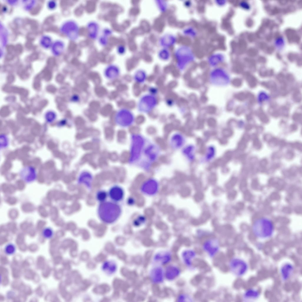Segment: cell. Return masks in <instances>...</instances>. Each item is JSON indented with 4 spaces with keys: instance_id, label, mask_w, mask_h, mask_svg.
Returning a JSON list of instances; mask_svg holds the SVG:
<instances>
[{
    "instance_id": "38",
    "label": "cell",
    "mask_w": 302,
    "mask_h": 302,
    "mask_svg": "<svg viewBox=\"0 0 302 302\" xmlns=\"http://www.w3.org/2000/svg\"><path fill=\"white\" fill-rule=\"evenodd\" d=\"M128 202L129 204H131L132 205L134 203V199H133L132 198H130V199L129 200Z\"/></svg>"
},
{
    "instance_id": "32",
    "label": "cell",
    "mask_w": 302,
    "mask_h": 302,
    "mask_svg": "<svg viewBox=\"0 0 302 302\" xmlns=\"http://www.w3.org/2000/svg\"><path fill=\"white\" fill-rule=\"evenodd\" d=\"M103 269L110 273H113L116 269V266L114 263L109 262L104 263L103 266Z\"/></svg>"
},
{
    "instance_id": "17",
    "label": "cell",
    "mask_w": 302,
    "mask_h": 302,
    "mask_svg": "<svg viewBox=\"0 0 302 302\" xmlns=\"http://www.w3.org/2000/svg\"><path fill=\"white\" fill-rule=\"evenodd\" d=\"M196 255L195 252L192 250H188L184 251L182 257L185 264L188 266L190 267L192 265V260Z\"/></svg>"
},
{
    "instance_id": "21",
    "label": "cell",
    "mask_w": 302,
    "mask_h": 302,
    "mask_svg": "<svg viewBox=\"0 0 302 302\" xmlns=\"http://www.w3.org/2000/svg\"><path fill=\"white\" fill-rule=\"evenodd\" d=\"M64 45L63 42L58 41L53 44L52 50L53 54L55 56L60 55L63 51Z\"/></svg>"
},
{
    "instance_id": "19",
    "label": "cell",
    "mask_w": 302,
    "mask_h": 302,
    "mask_svg": "<svg viewBox=\"0 0 302 302\" xmlns=\"http://www.w3.org/2000/svg\"><path fill=\"white\" fill-rule=\"evenodd\" d=\"M260 296V293L257 290L254 289H249L246 290L243 295L244 298L245 300H254Z\"/></svg>"
},
{
    "instance_id": "4",
    "label": "cell",
    "mask_w": 302,
    "mask_h": 302,
    "mask_svg": "<svg viewBox=\"0 0 302 302\" xmlns=\"http://www.w3.org/2000/svg\"><path fill=\"white\" fill-rule=\"evenodd\" d=\"M146 141V139L143 137L139 134L132 136L129 160L131 163H137Z\"/></svg>"
},
{
    "instance_id": "36",
    "label": "cell",
    "mask_w": 302,
    "mask_h": 302,
    "mask_svg": "<svg viewBox=\"0 0 302 302\" xmlns=\"http://www.w3.org/2000/svg\"><path fill=\"white\" fill-rule=\"evenodd\" d=\"M56 6V4L55 1L53 0L50 1L48 3L47 6L48 8L50 9H54Z\"/></svg>"
},
{
    "instance_id": "20",
    "label": "cell",
    "mask_w": 302,
    "mask_h": 302,
    "mask_svg": "<svg viewBox=\"0 0 302 302\" xmlns=\"http://www.w3.org/2000/svg\"><path fill=\"white\" fill-rule=\"evenodd\" d=\"M89 35L90 38L95 39L97 37L99 31V26L95 22H91L88 25Z\"/></svg>"
},
{
    "instance_id": "24",
    "label": "cell",
    "mask_w": 302,
    "mask_h": 302,
    "mask_svg": "<svg viewBox=\"0 0 302 302\" xmlns=\"http://www.w3.org/2000/svg\"><path fill=\"white\" fill-rule=\"evenodd\" d=\"M0 40L3 47H5L7 43L8 33L6 29L0 24Z\"/></svg>"
},
{
    "instance_id": "18",
    "label": "cell",
    "mask_w": 302,
    "mask_h": 302,
    "mask_svg": "<svg viewBox=\"0 0 302 302\" xmlns=\"http://www.w3.org/2000/svg\"><path fill=\"white\" fill-rule=\"evenodd\" d=\"M196 149L192 145L186 146L183 149V153L185 157L190 161L193 160L195 157Z\"/></svg>"
},
{
    "instance_id": "28",
    "label": "cell",
    "mask_w": 302,
    "mask_h": 302,
    "mask_svg": "<svg viewBox=\"0 0 302 302\" xmlns=\"http://www.w3.org/2000/svg\"><path fill=\"white\" fill-rule=\"evenodd\" d=\"M40 43L42 47L45 48H48L51 46L52 40L49 37L44 36L41 39Z\"/></svg>"
},
{
    "instance_id": "23",
    "label": "cell",
    "mask_w": 302,
    "mask_h": 302,
    "mask_svg": "<svg viewBox=\"0 0 302 302\" xmlns=\"http://www.w3.org/2000/svg\"><path fill=\"white\" fill-rule=\"evenodd\" d=\"M92 180V177L90 175L88 174L84 176L81 175L78 179V183L84 184L88 189L90 190L91 188Z\"/></svg>"
},
{
    "instance_id": "7",
    "label": "cell",
    "mask_w": 302,
    "mask_h": 302,
    "mask_svg": "<svg viewBox=\"0 0 302 302\" xmlns=\"http://www.w3.org/2000/svg\"><path fill=\"white\" fill-rule=\"evenodd\" d=\"M60 31L71 40H75L78 37V26L74 21H70L65 22L61 26Z\"/></svg>"
},
{
    "instance_id": "9",
    "label": "cell",
    "mask_w": 302,
    "mask_h": 302,
    "mask_svg": "<svg viewBox=\"0 0 302 302\" xmlns=\"http://www.w3.org/2000/svg\"><path fill=\"white\" fill-rule=\"evenodd\" d=\"M229 266L232 272L237 276H241L244 274L248 268L246 263L238 258L232 259L229 262Z\"/></svg>"
},
{
    "instance_id": "8",
    "label": "cell",
    "mask_w": 302,
    "mask_h": 302,
    "mask_svg": "<svg viewBox=\"0 0 302 302\" xmlns=\"http://www.w3.org/2000/svg\"><path fill=\"white\" fill-rule=\"evenodd\" d=\"M159 187L158 181L155 179L150 178L143 183L140 187V190L145 195L153 196L157 193Z\"/></svg>"
},
{
    "instance_id": "30",
    "label": "cell",
    "mask_w": 302,
    "mask_h": 302,
    "mask_svg": "<svg viewBox=\"0 0 302 302\" xmlns=\"http://www.w3.org/2000/svg\"><path fill=\"white\" fill-rule=\"evenodd\" d=\"M146 74L143 71H139L135 74L134 79L135 81L139 83H142L145 81Z\"/></svg>"
},
{
    "instance_id": "5",
    "label": "cell",
    "mask_w": 302,
    "mask_h": 302,
    "mask_svg": "<svg viewBox=\"0 0 302 302\" xmlns=\"http://www.w3.org/2000/svg\"><path fill=\"white\" fill-rule=\"evenodd\" d=\"M157 104V100L154 96L146 95L140 99L138 108L141 112L148 113L155 108Z\"/></svg>"
},
{
    "instance_id": "14",
    "label": "cell",
    "mask_w": 302,
    "mask_h": 302,
    "mask_svg": "<svg viewBox=\"0 0 302 302\" xmlns=\"http://www.w3.org/2000/svg\"><path fill=\"white\" fill-rule=\"evenodd\" d=\"M294 270V267L290 263H286L281 267L280 273L282 279L283 280H288Z\"/></svg>"
},
{
    "instance_id": "33",
    "label": "cell",
    "mask_w": 302,
    "mask_h": 302,
    "mask_svg": "<svg viewBox=\"0 0 302 302\" xmlns=\"http://www.w3.org/2000/svg\"><path fill=\"white\" fill-rule=\"evenodd\" d=\"M23 1L25 3L24 8L27 10H31L36 4V1L35 0H25Z\"/></svg>"
},
{
    "instance_id": "11",
    "label": "cell",
    "mask_w": 302,
    "mask_h": 302,
    "mask_svg": "<svg viewBox=\"0 0 302 302\" xmlns=\"http://www.w3.org/2000/svg\"><path fill=\"white\" fill-rule=\"evenodd\" d=\"M219 247V243L215 240H209L206 241L203 245L204 250L211 257L214 256L217 253Z\"/></svg>"
},
{
    "instance_id": "34",
    "label": "cell",
    "mask_w": 302,
    "mask_h": 302,
    "mask_svg": "<svg viewBox=\"0 0 302 302\" xmlns=\"http://www.w3.org/2000/svg\"><path fill=\"white\" fill-rule=\"evenodd\" d=\"M111 33V31L108 30H105L104 32V36L101 37L100 38V42L102 45H105L107 42L106 35H109Z\"/></svg>"
},
{
    "instance_id": "25",
    "label": "cell",
    "mask_w": 302,
    "mask_h": 302,
    "mask_svg": "<svg viewBox=\"0 0 302 302\" xmlns=\"http://www.w3.org/2000/svg\"><path fill=\"white\" fill-rule=\"evenodd\" d=\"M215 149L212 146H209L207 148L204 157V159L206 161H209L212 160L215 155Z\"/></svg>"
},
{
    "instance_id": "35",
    "label": "cell",
    "mask_w": 302,
    "mask_h": 302,
    "mask_svg": "<svg viewBox=\"0 0 302 302\" xmlns=\"http://www.w3.org/2000/svg\"><path fill=\"white\" fill-rule=\"evenodd\" d=\"M191 300L188 296L184 294L180 295L178 299V301L179 302L191 301Z\"/></svg>"
},
{
    "instance_id": "31",
    "label": "cell",
    "mask_w": 302,
    "mask_h": 302,
    "mask_svg": "<svg viewBox=\"0 0 302 302\" xmlns=\"http://www.w3.org/2000/svg\"><path fill=\"white\" fill-rule=\"evenodd\" d=\"M146 221V218L144 216L140 215L134 219L133 224L134 226H139L144 224Z\"/></svg>"
},
{
    "instance_id": "2",
    "label": "cell",
    "mask_w": 302,
    "mask_h": 302,
    "mask_svg": "<svg viewBox=\"0 0 302 302\" xmlns=\"http://www.w3.org/2000/svg\"><path fill=\"white\" fill-rule=\"evenodd\" d=\"M160 149L155 144L146 140L142 150L137 164L148 170L159 157Z\"/></svg>"
},
{
    "instance_id": "3",
    "label": "cell",
    "mask_w": 302,
    "mask_h": 302,
    "mask_svg": "<svg viewBox=\"0 0 302 302\" xmlns=\"http://www.w3.org/2000/svg\"><path fill=\"white\" fill-rule=\"evenodd\" d=\"M273 225L272 221L266 218H262L256 220L252 226L254 235L260 238L270 237L273 231Z\"/></svg>"
},
{
    "instance_id": "37",
    "label": "cell",
    "mask_w": 302,
    "mask_h": 302,
    "mask_svg": "<svg viewBox=\"0 0 302 302\" xmlns=\"http://www.w3.org/2000/svg\"><path fill=\"white\" fill-rule=\"evenodd\" d=\"M17 0H7V2L9 4L13 5L16 4L17 2Z\"/></svg>"
},
{
    "instance_id": "10",
    "label": "cell",
    "mask_w": 302,
    "mask_h": 302,
    "mask_svg": "<svg viewBox=\"0 0 302 302\" xmlns=\"http://www.w3.org/2000/svg\"><path fill=\"white\" fill-rule=\"evenodd\" d=\"M108 196L114 202L118 203L122 201L124 197V189L121 186L114 185L111 187L108 192Z\"/></svg>"
},
{
    "instance_id": "12",
    "label": "cell",
    "mask_w": 302,
    "mask_h": 302,
    "mask_svg": "<svg viewBox=\"0 0 302 302\" xmlns=\"http://www.w3.org/2000/svg\"><path fill=\"white\" fill-rule=\"evenodd\" d=\"M185 142V139L184 136L179 133H176L173 134L170 137L169 140L170 146L173 149H180L184 145Z\"/></svg>"
},
{
    "instance_id": "1",
    "label": "cell",
    "mask_w": 302,
    "mask_h": 302,
    "mask_svg": "<svg viewBox=\"0 0 302 302\" xmlns=\"http://www.w3.org/2000/svg\"><path fill=\"white\" fill-rule=\"evenodd\" d=\"M122 213L121 206L117 203L106 201L98 205L97 213L99 218L104 224H110L115 222Z\"/></svg>"
},
{
    "instance_id": "15",
    "label": "cell",
    "mask_w": 302,
    "mask_h": 302,
    "mask_svg": "<svg viewBox=\"0 0 302 302\" xmlns=\"http://www.w3.org/2000/svg\"><path fill=\"white\" fill-rule=\"evenodd\" d=\"M180 273V270L174 266L168 267L166 270L165 276L168 280H172L175 278Z\"/></svg>"
},
{
    "instance_id": "13",
    "label": "cell",
    "mask_w": 302,
    "mask_h": 302,
    "mask_svg": "<svg viewBox=\"0 0 302 302\" xmlns=\"http://www.w3.org/2000/svg\"><path fill=\"white\" fill-rule=\"evenodd\" d=\"M164 273L162 268L160 267L154 268L151 271L150 276L152 281L155 283H161L163 280Z\"/></svg>"
},
{
    "instance_id": "27",
    "label": "cell",
    "mask_w": 302,
    "mask_h": 302,
    "mask_svg": "<svg viewBox=\"0 0 302 302\" xmlns=\"http://www.w3.org/2000/svg\"><path fill=\"white\" fill-rule=\"evenodd\" d=\"M16 250V247L15 245L12 243L7 244L4 249V252L8 255H14L15 253Z\"/></svg>"
},
{
    "instance_id": "26",
    "label": "cell",
    "mask_w": 302,
    "mask_h": 302,
    "mask_svg": "<svg viewBox=\"0 0 302 302\" xmlns=\"http://www.w3.org/2000/svg\"><path fill=\"white\" fill-rule=\"evenodd\" d=\"M108 196V192L103 190H99L96 193V198L99 203L106 201Z\"/></svg>"
},
{
    "instance_id": "22",
    "label": "cell",
    "mask_w": 302,
    "mask_h": 302,
    "mask_svg": "<svg viewBox=\"0 0 302 302\" xmlns=\"http://www.w3.org/2000/svg\"><path fill=\"white\" fill-rule=\"evenodd\" d=\"M106 76L109 78H114L116 77L119 73L118 68L114 65H110L106 69L105 72Z\"/></svg>"
},
{
    "instance_id": "6",
    "label": "cell",
    "mask_w": 302,
    "mask_h": 302,
    "mask_svg": "<svg viewBox=\"0 0 302 302\" xmlns=\"http://www.w3.org/2000/svg\"><path fill=\"white\" fill-rule=\"evenodd\" d=\"M116 122L120 126L127 127L131 125L134 121L132 113L127 109H122L117 113L115 116Z\"/></svg>"
},
{
    "instance_id": "16",
    "label": "cell",
    "mask_w": 302,
    "mask_h": 302,
    "mask_svg": "<svg viewBox=\"0 0 302 302\" xmlns=\"http://www.w3.org/2000/svg\"><path fill=\"white\" fill-rule=\"evenodd\" d=\"M171 258L170 254L168 252H161L157 254L154 257V260L162 264L168 262Z\"/></svg>"
},
{
    "instance_id": "29",
    "label": "cell",
    "mask_w": 302,
    "mask_h": 302,
    "mask_svg": "<svg viewBox=\"0 0 302 302\" xmlns=\"http://www.w3.org/2000/svg\"><path fill=\"white\" fill-rule=\"evenodd\" d=\"M42 234L44 238L46 239H50L52 238L53 236L54 232L51 228L46 227L43 229Z\"/></svg>"
}]
</instances>
